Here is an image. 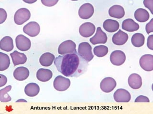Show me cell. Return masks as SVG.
Here are the masks:
<instances>
[{
    "instance_id": "6da1fadb",
    "label": "cell",
    "mask_w": 153,
    "mask_h": 114,
    "mask_svg": "<svg viewBox=\"0 0 153 114\" xmlns=\"http://www.w3.org/2000/svg\"><path fill=\"white\" fill-rule=\"evenodd\" d=\"M54 64L57 70L68 77H78L86 72L88 63L77 51L55 58Z\"/></svg>"
},
{
    "instance_id": "7a4b0ae2",
    "label": "cell",
    "mask_w": 153,
    "mask_h": 114,
    "mask_svg": "<svg viewBox=\"0 0 153 114\" xmlns=\"http://www.w3.org/2000/svg\"><path fill=\"white\" fill-rule=\"evenodd\" d=\"M78 52L88 62L91 61L94 58L92 52V47L87 42L80 43L79 44Z\"/></svg>"
},
{
    "instance_id": "3957f363",
    "label": "cell",
    "mask_w": 153,
    "mask_h": 114,
    "mask_svg": "<svg viewBox=\"0 0 153 114\" xmlns=\"http://www.w3.org/2000/svg\"><path fill=\"white\" fill-rule=\"evenodd\" d=\"M31 13L28 9L21 8L18 10L14 14V21L17 25H22L30 19Z\"/></svg>"
},
{
    "instance_id": "277c9868",
    "label": "cell",
    "mask_w": 153,
    "mask_h": 114,
    "mask_svg": "<svg viewBox=\"0 0 153 114\" xmlns=\"http://www.w3.org/2000/svg\"><path fill=\"white\" fill-rule=\"evenodd\" d=\"M71 83V80L69 79L59 75L55 78L53 86L55 89L57 91H64L69 88Z\"/></svg>"
},
{
    "instance_id": "5b68a950",
    "label": "cell",
    "mask_w": 153,
    "mask_h": 114,
    "mask_svg": "<svg viewBox=\"0 0 153 114\" xmlns=\"http://www.w3.org/2000/svg\"><path fill=\"white\" fill-rule=\"evenodd\" d=\"M76 44L71 40H65L61 43L58 48V53L61 55L72 53L76 51Z\"/></svg>"
},
{
    "instance_id": "8992f818",
    "label": "cell",
    "mask_w": 153,
    "mask_h": 114,
    "mask_svg": "<svg viewBox=\"0 0 153 114\" xmlns=\"http://www.w3.org/2000/svg\"><path fill=\"white\" fill-rule=\"evenodd\" d=\"M16 46L21 51H27L31 47V42L23 35H19L16 38Z\"/></svg>"
},
{
    "instance_id": "52a82bcc",
    "label": "cell",
    "mask_w": 153,
    "mask_h": 114,
    "mask_svg": "<svg viewBox=\"0 0 153 114\" xmlns=\"http://www.w3.org/2000/svg\"><path fill=\"white\" fill-rule=\"evenodd\" d=\"M94 12L93 5L90 3H86L80 6L79 10V15L80 18L87 20L91 18Z\"/></svg>"
},
{
    "instance_id": "ba28073f",
    "label": "cell",
    "mask_w": 153,
    "mask_h": 114,
    "mask_svg": "<svg viewBox=\"0 0 153 114\" xmlns=\"http://www.w3.org/2000/svg\"><path fill=\"white\" fill-rule=\"evenodd\" d=\"M40 27L36 21L28 23L23 28V31L31 37H36L39 34Z\"/></svg>"
},
{
    "instance_id": "9c48e42d",
    "label": "cell",
    "mask_w": 153,
    "mask_h": 114,
    "mask_svg": "<svg viewBox=\"0 0 153 114\" xmlns=\"http://www.w3.org/2000/svg\"><path fill=\"white\" fill-rule=\"evenodd\" d=\"M126 61V54L122 50H115L110 55V61L114 65L117 66H121Z\"/></svg>"
},
{
    "instance_id": "30bf717a",
    "label": "cell",
    "mask_w": 153,
    "mask_h": 114,
    "mask_svg": "<svg viewBox=\"0 0 153 114\" xmlns=\"http://www.w3.org/2000/svg\"><path fill=\"white\" fill-rule=\"evenodd\" d=\"M114 99L118 103H127L130 101L131 94L127 90L123 88L117 89L114 95Z\"/></svg>"
},
{
    "instance_id": "8fae6325",
    "label": "cell",
    "mask_w": 153,
    "mask_h": 114,
    "mask_svg": "<svg viewBox=\"0 0 153 114\" xmlns=\"http://www.w3.org/2000/svg\"><path fill=\"white\" fill-rule=\"evenodd\" d=\"M96 27L92 23L90 22L84 23L79 28V32L80 35L84 38H88L94 34Z\"/></svg>"
},
{
    "instance_id": "7c38bea8",
    "label": "cell",
    "mask_w": 153,
    "mask_h": 114,
    "mask_svg": "<svg viewBox=\"0 0 153 114\" xmlns=\"http://www.w3.org/2000/svg\"><path fill=\"white\" fill-rule=\"evenodd\" d=\"M116 81L114 78L105 77L100 82V89L104 92L110 93L114 90L116 87Z\"/></svg>"
},
{
    "instance_id": "4fadbf2b",
    "label": "cell",
    "mask_w": 153,
    "mask_h": 114,
    "mask_svg": "<svg viewBox=\"0 0 153 114\" xmlns=\"http://www.w3.org/2000/svg\"><path fill=\"white\" fill-rule=\"evenodd\" d=\"M106 34L103 31L100 27L97 28V31L95 35L90 38V41L93 45L97 44H105L107 42Z\"/></svg>"
},
{
    "instance_id": "5bb4252c",
    "label": "cell",
    "mask_w": 153,
    "mask_h": 114,
    "mask_svg": "<svg viewBox=\"0 0 153 114\" xmlns=\"http://www.w3.org/2000/svg\"><path fill=\"white\" fill-rule=\"evenodd\" d=\"M140 66L143 70L152 71L153 70V56L151 54H146L142 56L139 61Z\"/></svg>"
},
{
    "instance_id": "9a60e30c",
    "label": "cell",
    "mask_w": 153,
    "mask_h": 114,
    "mask_svg": "<svg viewBox=\"0 0 153 114\" xmlns=\"http://www.w3.org/2000/svg\"><path fill=\"white\" fill-rule=\"evenodd\" d=\"M128 38L129 37L126 33L123 32L121 30H119L117 33H115L112 36V42L115 45L121 46L126 44Z\"/></svg>"
},
{
    "instance_id": "2e32d148",
    "label": "cell",
    "mask_w": 153,
    "mask_h": 114,
    "mask_svg": "<svg viewBox=\"0 0 153 114\" xmlns=\"http://www.w3.org/2000/svg\"><path fill=\"white\" fill-rule=\"evenodd\" d=\"M128 82L129 86L133 89H139L142 86V77L137 74H131L128 77Z\"/></svg>"
},
{
    "instance_id": "e0dca14e",
    "label": "cell",
    "mask_w": 153,
    "mask_h": 114,
    "mask_svg": "<svg viewBox=\"0 0 153 114\" xmlns=\"http://www.w3.org/2000/svg\"><path fill=\"white\" fill-rule=\"evenodd\" d=\"M30 72L27 68L24 66H19L14 70L13 77L18 81H24L28 77Z\"/></svg>"
},
{
    "instance_id": "ac0fdd59",
    "label": "cell",
    "mask_w": 153,
    "mask_h": 114,
    "mask_svg": "<svg viewBox=\"0 0 153 114\" xmlns=\"http://www.w3.org/2000/svg\"><path fill=\"white\" fill-rule=\"evenodd\" d=\"M109 14L110 16L113 18L121 19L124 17L125 11L123 6L119 5H114L109 9Z\"/></svg>"
},
{
    "instance_id": "d6986e66",
    "label": "cell",
    "mask_w": 153,
    "mask_h": 114,
    "mask_svg": "<svg viewBox=\"0 0 153 114\" xmlns=\"http://www.w3.org/2000/svg\"><path fill=\"white\" fill-rule=\"evenodd\" d=\"M103 27L107 32L112 33L119 30L120 24L117 20L107 19L103 23Z\"/></svg>"
},
{
    "instance_id": "ffe728a7",
    "label": "cell",
    "mask_w": 153,
    "mask_h": 114,
    "mask_svg": "<svg viewBox=\"0 0 153 114\" xmlns=\"http://www.w3.org/2000/svg\"><path fill=\"white\" fill-rule=\"evenodd\" d=\"M52 77V72L48 69H40L36 72V78L41 82L48 81Z\"/></svg>"
},
{
    "instance_id": "44dd1931",
    "label": "cell",
    "mask_w": 153,
    "mask_h": 114,
    "mask_svg": "<svg viewBox=\"0 0 153 114\" xmlns=\"http://www.w3.org/2000/svg\"><path fill=\"white\" fill-rule=\"evenodd\" d=\"M10 56L12 58L14 66L25 64L27 61V57L26 55L25 54L20 53L17 50H15L10 53Z\"/></svg>"
},
{
    "instance_id": "7402d4cb",
    "label": "cell",
    "mask_w": 153,
    "mask_h": 114,
    "mask_svg": "<svg viewBox=\"0 0 153 114\" xmlns=\"http://www.w3.org/2000/svg\"><path fill=\"white\" fill-rule=\"evenodd\" d=\"M122 28L128 32H134L139 30V25L133 19H126L123 21Z\"/></svg>"
},
{
    "instance_id": "603a6c76",
    "label": "cell",
    "mask_w": 153,
    "mask_h": 114,
    "mask_svg": "<svg viewBox=\"0 0 153 114\" xmlns=\"http://www.w3.org/2000/svg\"><path fill=\"white\" fill-rule=\"evenodd\" d=\"M39 91V86L35 83H29L25 88V94L30 97H33L37 96Z\"/></svg>"
},
{
    "instance_id": "cb8c5ba5",
    "label": "cell",
    "mask_w": 153,
    "mask_h": 114,
    "mask_svg": "<svg viewBox=\"0 0 153 114\" xmlns=\"http://www.w3.org/2000/svg\"><path fill=\"white\" fill-rule=\"evenodd\" d=\"M1 50L4 51L9 52L13 49V39L10 36H5L1 40Z\"/></svg>"
},
{
    "instance_id": "d4e9b609",
    "label": "cell",
    "mask_w": 153,
    "mask_h": 114,
    "mask_svg": "<svg viewBox=\"0 0 153 114\" xmlns=\"http://www.w3.org/2000/svg\"><path fill=\"white\" fill-rule=\"evenodd\" d=\"M134 18L140 23H145L149 19V13L146 10L139 8L134 12Z\"/></svg>"
},
{
    "instance_id": "484cf974",
    "label": "cell",
    "mask_w": 153,
    "mask_h": 114,
    "mask_svg": "<svg viewBox=\"0 0 153 114\" xmlns=\"http://www.w3.org/2000/svg\"><path fill=\"white\" fill-rule=\"evenodd\" d=\"M55 58V56L53 54L50 52H45L41 56L39 62L43 66H49L53 63Z\"/></svg>"
},
{
    "instance_id": "4316f807",
    "label": "cell",
    "mask_w": 153,
    "mask_h": 114,
    "mask_svg": "<svg viewBox=\"0 0 153 114\" xmlns=\"http://www.w3.org/2000/svg\"><path fill=\"white\" fill-rule=\"evenodd\" d=\"M145 36L143 34L136 33L131 37V42L133 46L135 47H141L145 44Z\"/></svg>"
},
{
    "instance_id": "83f0119b",
    "label": "cell",
    "mask_w": 153,
    "mask_h": 114,
    "mask_svg": "<svg viewBox=\"0 0 153 114\" xmlns=\"http://www.w3.org/2000/svg\"><path fill=\"white\" fill-rule=\"evenodd\" d=\"M10 65V59L8 55L0 52V71H2L8 69Z\"/></svg>"
},
{
    "instance_id": "f1b7e54d",
    "label": "cell",
    "mask_w": 153,
    "mask_h": 114,
    "mask_svg": "<svg viewBox=\"0 0 153 114\" xmlns=\"http://www.w3.org/2000/svg\"><path fill=\"white\" fill-rule=\"evenodd\" d=\"M12 86L9 85L0 90V101L1 102H8L12 100L11 96L8 94L12 89Z\"/></svg>"
},
{
    "instance_id": "f546056e",
    "label": "cell",
    "mask_w": 153,
    "mask_h": 114,
    "mask_svg": "<svg viewBox=\"0 0 153 114\" xmlns=\"http://www.w3.org/2000/svg\"><path fill=\"white\" fill-rule=\"evenodd\" d=\"M109 51L108 48L104 45H99L94 47L93 52L97 57L102 58L106 56Z\"/></svg>"
},
{
    "instance_id": "4dcf8cb0",
    "label": "cell",
    "mask_w": 153,
    "mask_h": 114,
    "mask_svg": "<svg viewBox=\"0 0 153 114\" xmlns=\"http://www.w3.org/2000/svg\"><path fill=\"white\" fill-rule=\"evenodd\" d=\"M7 14L4 9L0 8V24H2L6 20Z\"/></svg>"
},
{
    "instance_id": "1f68e13d",
    "label": "cell",
    "mask_w": 153,
    "mask_h": 114,
    "mask_svg": "<svg viewBox=\"0 0 153 114\" xmlns=\"http://www.w3.org/2000/svg\"><path fill=\"white\" fill-rule=\"evenodd\" d=\"M58 0H41V2L46 6H53L58 2Z\"/></svg>"
},
{
    "instance_id": "d6a6232c",
    "label": "cell",
    "mask_w": 153,
    "mask_h": 114,
    "mask_svg": "<svg viewBox=\"0 0 153 114\" xmlns=\"http://www.w3.org/2000/svg\"><path fill=\"white\" fill-rule=\"evenodd\" d=\"M143 3L145 7H146L149 10L151 13L153 14V0H148V1L145 0V1H143Z\"/></svg>"
},
{
    "instance_id": "836d02e7",
    "label": "cell",
    "mask_w": 153,
    "mask_h": 114,
    "mask_svg": "<svg viewBox=\"0 0 153 114\" xmlns=\"http://www.w3.org/2000/svg\"><path fill=\"white\" fill-rule=\"evenodd\" d=\"M134 102L135 103H139V102L149 103V102H150V100L147 96H143V95H140L139 96H138L137 97H136Z\"/></svg>"
},
{
    "instance_id": "e575fe53",
    "label": "cell",
    "mask_w": 153,
    "mask_h": 114,
    "mask_svg": "<svg viewBox=\"0 0 153 114\" xmlns=\"http://www.w3.org/2000/svg\"><path fill=\"white\" fill-rule=\"evenodd\" d=\"M146 31L147 34H149L153 31V19H151L149 23L146 24Z\"/></svg>"
},
{
    "instance_id": "d590c367",
    "label": "cell",
    "mask_w": 153,
    "mask_h": 114,
    "mask_svg": "<svg viewBox=\"0 0 153 114\" xmlns=\"http://www.w3.org/2000/svg\"><path fill=\"white\" fill-rule=\"evenodd\" d=\"M153 35H151L147 39V46L150 50H153Z\"/></svg>"
},
{
    "instance_id": "8d00e7d4",
    "label": "cell",
    "mask_w": 153,
    "mask_h": 114,
    "mask_svg": "<svg viewBox=\"0 0 153 114\" xmlns=\"http://www.w3.org/2000/svg\"><path fill=\"white\" fill-rule=\"evenodd\" d=\"M0 77H1V80H0V87H2L6 85L7 82V78L6 76L2 74H0Z\"/></svg>"
},
{
    "instance_id": "74e56055",
    "label": "cell",
    "mask_w": 153,
    "mask_h": 114,
    "mask_svg": "<svg viewBox=\"0 0 153 114\" xmlns=\"http://www.w3.org/2000/svg\"><path fill=\"white\" fill-rule=\"evenodd\" d=\"M16 102H27V101L25 100L24 99H20L17 100Z\"/></svg>"
},
{
    "instance_id": "f35d334b",
    "label": "cell",
    "mask_w": 153,
    "mask_h": 114,
    "mask_svg": "<svg viewBox=\"0 0 153 114\" xmlns=\"http://www.w3.org/2000/svg\"><path fill=\"white\" fill-rule=\"evenodd\" d=\"M36 1H24L25 2H27V3H29V4H32V3H33V2H36Z\"/></svg>"
}]
</instances>
